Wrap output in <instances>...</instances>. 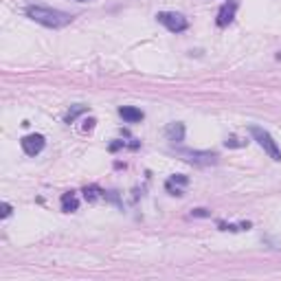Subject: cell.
<instances>
[{
  "label": "cell",
  "instance_id": "cell-1",
  "mask_svg": "<svg viewBox=\"0 0 281 281\" xmlns=\"http://www.w3.org/2000/svg\"><path fill=\"white\" fill-rule=\"evenodd\" d=\"M27 16L33 22H38L42 27H49V29H62L70 25V20H73V16L66 14V11L51 9V7H44V5H29Z\"/></svg>",
  "mask_w": 281,
  "mask_h": 281
},
{
  "label": "cell",
  "instance_id": "cell-2",
  "mask_svg": "<svg viewBox=\"0 0 281 281\" xmlns=\"http://www.w3.org/2000/svg\"><path fill=\"white\" fill-rule=\"evenodd\" d=\"M250 134H253V139L259 143L261 147H264V152L272 160H281V149L277 145V141L270 136V132H266V130L259 128V125H250Z\"/></svg>",
  "mask_w": 281,
  "mask_h": 281
},
{
  "label": "cell",
  "instance_id": "cell-3",
  "mask_svg": "<svg viewBox=\"0 0 281 281\" xmlns=\"http://www.w3.org/2000/svg\"><path fill=\"white\" fill-rule=\"evenodd\" d=\"M156 20L171 33L187 31V27H189L187 18H184L182 14H176V11H160V14H156Z\"/></svg>",
  "mask_w": 281,
  "mask_h": 281
},
{
  "label": "cell",
  "instance_id": "cell-4",
  "mask_svg": "<svg viewBox=\"0 0 281 281\" xmlns=\"http://www.w3.org/2000/svg\"><path fill=\"white\" fill-rule=\"evenodd\" d=\"M178 158L187 160L191 165H215L218 154L215 152H202V149H176Z\"/></svg>",
  "mask_w": 281,
  "mask_h": 281
},
{
  "label": "cell",
  "instance_id": "cell-5",
  "mask_svg": "<svg viewBox=\"0 0 281 281\" xmlns=\"http://www.w3.org/2000/svg\"><path fill=\"white\" fill-rule=\"evenodd\" d=\"M44 145H46V139L42 134H29L20 141V147L27 156H38L42 149H44Z\"/></svg>",
  "mask_w": 281,
  "mask_h": 281
},
{
  "label": "cell",
  "instance_id": "cell-6",
  "mask_svg": "<svg viewBox=\"0 0 281 281\" xmlns=\"http://www.w3.org/2000/svg\"><path fill=\"white\" fill-rule=\"evenodd\" d=\"M235 11H237V0H229L224 3L218 11V27H229L235 18Z\"/></svg>",
  "mask_w": 281,
  "mask_h": 281
},
{
  "label": "cell",
  "instance_id": "cell-7",
  "mask_svg": "<svg viewBox=\"0 0 281 281\" xmlns=\"http://www.w3.org/2000/svg\"><path fill=\"white\" fill-rule=\"evenodd\" d=\"M119 115H121V119L125 123H139V121L145 119L143 110H139V108H134V106H121L119 108Z\"/></svg>",
  "mask_w": 281,
  "mask_h": 281
},
{
  "label": "cell",
  "instance_id": "cell-8",
  "mask_svg": "<svg viewBox=\"0 0 281 281\" xmlns=\"http://www.w3.org/2000/svg\"><path fill=\"white\" fill-rule=\"evenodd\" d=\"M187 182H189V178H187V176H182V174H174V176L169 178V180L165 182V189L169 191L171 196H182V191L178 189V187H180V184L184 187V184H187Z\"/></svg>",
  "mask_w": 281,
  "mask_h": 281
},
{
  "label": "cell",
  "instance_id": "cell-9",
  "mask_svg": "<svg viewBox=\"0 0 281 281\" xmlns=\"http://www.w3.org/2000/svg\"><path fill=\"white\" fill-rule=\"evenodd\" d=\"M165 136H167V141H171V143L184 141V125L182 123H169L165 128Z\"/></svg>",
  "mask_w": 281,
  "mask_h": 281
},
{
  "label": "cell",
  "instance_id": "cell-10",
  "mask_svg": "<svg viewBox=\"0 0 281 281\" xmlns=\"http://www.w3.org/2000/svg\"><path fill=\"white\" fill-rule=\"evenodd\" d=\"M79 209V200H77V196L73 194V191H68V194L62 196V211L66 213H73Z\"/></svg>",
  "mask_w": 281,
  "mask_h": 281
},
{
  "label": "cell",
  "instance_id": "cell-11",
  "mask_svg": "<svg viewBox=\"0 0 281 281\" xmlns=\"http://www.w3.org/2000/svg\"><path fill=\"white\" fill-rule=\"evenodd\" d=\"M101 194H104V191H101L99 187H86V189H83V198L90 200V202H92V200H97Z\"/></svg>",
  "mask_w": 281,
  "mask_h": 281
},
{
  "label": "cell",
  "instance_id": "cell-12",
  "mask_svg": "<svg viewBox=\"0 0 281 281\" xmlns=\"http://www.w3.org/2000/svg\"><path fill=\"white\" fill-rule=\"evenodd\" d=\"M81 112H86V106H75L73 110H68V115H66V123H73L75 119L81 115Z\"/></svg>",
  "mask_w": 281,
  "mask_h": 281
},
{
  "label": "cell",
  "instance_id": "cell-13",
  "mask_svg": "<svg viewBox=\"0 0 281 281\" xmlns=\"http://www.w3.org/2000/svg\"><path fill=\"white\" fill-rule=\"evenodd\" d=\"M0 215H3V218H9V215H11V205H9V202H3V213H0Z\"/></svg>",
  "mask_w": 281,
  "mask_h": 281
},
{
  "label": "cell",
  "instance_id": "cell-14",
  "mask_svg": "<svg viewBox=\"0 0 281 281\" xmlns=\"http://www.w3.org/2000/svg\"><path fill=\"white\" fill-rule=\"evenodd\" d=\"M226 145H231V147H242V145H246L244 141H237V139H229L226 141Z\"/></svg>",
  "mask_w": 281,
  "mask_h": 281
},
{
  "label": "cell",
  "instance_id": "cell-15",
  "mask_svg": "<svg viewBox=\"0 0 281 281\" xmlns=\"http://www.w3.org/2000/svg\"><path fill=\"white\" fill-rule=\"evenodd\" d=\"M191 215H196V218H207L209 211H207V209H196V211L191 213Z\"/></svg>",
  "mask_w": 281,
  "mask_h": 281
},
{
  "label": "cell",
  "instance_id": "cell-16",
  "mask_svg": "<svg viewBox=\"0 0 281 281\" xmlns=\"http://www.w3.org/2000/svg\"><path fill=\"white\" fill-rule=\"evenodd\" d=\"M95 123H97V121H95V119H88V121H86V125H83V130H92V128H95Z\"/></svg>",
  "mask_w": 281,
  "mask_h": 281
},
{
  "label": "cell",
  "instance_id": "cell-17",
  "mask_svg": "<svg viewBox=\"0 0 281 281\" xmlns=\"http://www.w3.org/2000/svg\"><path fill=\"white\" fill-rule=\"evenodd\" d=\"M77 3H86V0H77Z\"/></svg>",
  "mask_w": 281,
  "mask_h": 281
}]
</instances>
